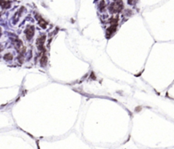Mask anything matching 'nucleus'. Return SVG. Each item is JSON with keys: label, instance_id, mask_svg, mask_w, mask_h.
Listing matches in <instances>:
<instances>
[{"label": "nucleus", "instance_id": "1", "mask_svg": "<svg viewBox=\"0 0 174 149\" xmlns=\"http://www.w3.org/2000/svg\"><path fill=\"white\" fill-rule=\"evenodd\" d=\"M110 11L114 14V13L121 12L122 10L123 9V3L122 0H119V1H114V3L111 4L110 6Z\"/></svg>", "mask_w": 174, "mask_h": 149}, {"label": "nucleus", "instance_id": "2", "mask_svg": "<svg viewBox=\"0 0 174 149\" xmlns=\"http://www.w3.org/2000/svg\"><path fill=\"white\" fill-rule=\"evenodd\" d=\"M110 22L111 23V25L110 27H108V29H107V31H106V34H107L106 36H107V37H111L112 34L116 31L118 21H117V19H112Z\"/></svg>", "mask_w": 174, "mask_h": 149}, {"label": "nucleus", "instance_id": "3", "mask_svg": "<svg viewBox=\"0 0 174 149\" xmlns=\"http://www.w3.org/2000/svg\"><path fill=\"white\" fill-rule=\"evenodd\" d=\"M45 38H46V36H45V35H43V36L38 37L37 40V49L40 50V51H42V52H46L45 48H44Z\"/></svg>", "mask_w": 174, "mask_h": 149}, {"label": "nucleus", "instance_id": "4", "mask_svg": "<svg viewBox=\"0 0 174 149\" xmlns=\"http://www.w3.org/2000/svg\"><path fill=\"white\" fill-rule=\"evenodd\" d=\"M25 37L28 40H31L32 37L34 36V26L32 25H29L26 29H25Z\"/></svg>", "mask_w": 174, "mask_h": 149}, {"label": "nucleus", "instance_id": "5", "mask_svg": "<svg viewBox=\"0 0 174 149\" xmlns=\"http://www.w3.org/2000/svg\"><path fill=\"white\" fill-rule=\"evenodd\" d=\"M14 45H15V47H16L17 50L21 53V54H23V53L25 52V48H24V46H23L21 41L16 39V40L14 41Z\"/></svg>", "mask_w": 174, "mask_h": 149}, {"label": "nucleus", "instance_id": "6", "mask_svg": "<svg viewBox=\"0 0 174 149\" xmlns=\"http://www.w3.org/2000/svg\"><path fill=\"white\" fill-rule=\"evenodd\" d=\"M36 16H37V20H38V23H39V25L40 26L42 27V28H46V26H47V21H45V20H43V18H42V16H40V15H38V14H36Z\"/></svg>", "mask_w": 174, "mask_h": 149}, {"label": "nucleus", "instance_id": "7", "mask_svg": "<svg viewBox=\"0 0 174 149\" xmlns=\"http://www.w3.org/2000/svg\"><path fill=\"white\" fill-rule=\"evenodd\" d=\"M45 53L46 52H43L42 53V56H41V59H40V64L43 66H45L47 64V61H48V59H47V56H46Z\"/></svg>", "mask_w": 174, "mask_h": 149}, {"label": "nucleus", "instance_id": "8", "mask_svg": "<svg viewBox=\"0 0 174 149\" xmlns=\"http://www.w3.org/2000/svg\"><path fill=\"white\" fill-rule=\"evenodd\" d=\"M0 5L3 8H9L10 7V3L7 2L6 0H0Z\"/></svg>", "mask_w": 174, "mask_h": 149}, {"label": "nucleus", "instance_id": "9", "mask_svg": "<svg viewBox=\"0 0 174 149\" xmlns=\"http://www.w3.org/2000/svg\"><path fill=\"white\" fill-rule=\"evenodd\" d=\"M4 59L5 60H8V61H10V60H12L13 59V55L11 53H7V54H5L4 55Z\"/></svg>", "mask_w": 174, "mask_h": 149}, {"label": "nucleus", "instance_id": "10", "mask_svg": "<svg viewBox=\"0 0 174 149\" xmlns=\"http://www.w3.org/2000/svg\"><path fill=\"white\" fill-rule=\"evenodd\" d=\"M100 10H104L105 9V2L104 0H101V2H100Z\"/></svg>", "mask_w": 174, "mask_h": 149}, {"label": "nucleus", "instance_id": "11", "mask_svg": "<svg viewBox=\"0 0 174 149\" xmlns=\"http://www.w3.org/2000/svg\"><path fill=\"white\" fill-rule=\"evenodd\" d=\"M133 1H134V0H127V3H128L129 4H132V3H133Z\"/></svg>", "mask_w": 174, "mask_h": 149}, {"label": "nucleus", "instance_id": "12", "mask_svg": "<svg viewBox=\"0 0 174 149\" xmlns=\"http://www.w3.org/2000/svg\"><path fill=\"white\" fill-rule=\"evenodd\" d=\"M1 50H2V45L0 44V52H1Z\"/></svg>", "mask_w": 174, "mask_h": 149}]
</instances>
